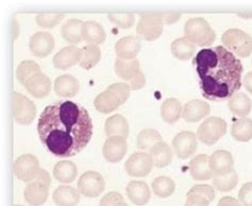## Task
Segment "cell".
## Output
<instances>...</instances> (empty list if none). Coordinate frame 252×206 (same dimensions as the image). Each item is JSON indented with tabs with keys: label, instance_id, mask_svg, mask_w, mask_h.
Wrapping results in <instances>:
<instances>
[{
	"label": "cell",
	"instance_id": "51",
	"mask_svg": "<svg viewBox=\"0 0 252 206\" xmlns=\"http://www.w3.org/2000/svg\"><path fill=\"white\" fill-rule=\"evenodd\" d=\"M244 86L245 88L250 92V94H252V71L248 72V74H246V76H245Z\"/></svg>",
	"mask_w": 252,
	"mask_h": 206
},
{
	"label": "cell",
	"instance_id": "49",
	"mask_svg": "<svg viewBox=\"0 0 252 206\" xmlns=\"http://www.w3.org/2000/svg\"><path fill=\"white\" fill-rule=\"evenodd\" d=\"M34 181H37L39 183H42V184L47 186V187H49V186L51 185V177H50L48 172L46 171V170H44V169H39L38 174H37Z\"/></svg>",
	"mask_w": 252,
	"mask_h": 206
},
{
	"label": "cell",
	"instance_id": "52",
	"mask_svg": "<svg viewBox=\"0 0 252 206\" xmlns=\"http://www.w3.org/2000/svg\"><path fill=\"white\" fill-rule=\"evenodd\" d=\"M114 206H130V205L126 203V202H124V201H122V202H118V203H116Z\"/></svg>",
	"mask_w": 252,
	"mask_h": 206
},
{
	"label": "cell",
	"instance_id": "36",
	"mask_svg": "<svg viewBox=\"0 0 252 206\" xmlns=\"http://www.w3.org/2000/svg\"><path fill=\"white\" fill-rule=\"evenodd\" d=\"M152 190L158 198H168L176 190V183L168 177H158L152 182Z\"/></svg>",
	"mask_w": 252,
	"mask_h": 206
},
{
	"label": "cell",
	"instance_id": "17",
	"mask_svg": "<svg viewBox=\"0 0 252 206\" xmlns=\"http://www.w3.org/2000/svg\"><path fill=\"white\" fill-rule=\"evenodd\" d=\"M141 51V41L136 36H125L115 45V52L119 59L131 61Z\"/></svg>",
	"mask_w": 252,
	"mask_h": 206
},
{
	"label": "cell",
	"instance_id": "12",
	"mask_svg": "<svg viewBox=\"0 0 252 206\" xmlns=\"http://www.w3.org/2000/svg\"><path fill=\"white\" fill-rule=\"evenodd\" d=\"M29 48L36 58H46L55 48V38L48 32H36L30 38Z\"/></svg>",
	"mask_w": 252,
	"mask_h": 206
},
{
	"label": "cell",
	"instance_id": "30",
	"mask_svg": "<svg viewBox=\"0 0 252 206\" xmlns=\"http://www.w3.org/2000/svg\"><path fill=\"white\" fill-rule=\"evenodd\" d=\"M105 31L100 24L94 21L84 23L83 27V41L88 45H99L105 41Z\"/></svg>",
	"mask_w": 252,
	"mask_h": 206
},
{
	"label": "cell",
	"instance_id": "15",
	"mask_svg": "<svg viewBox=\"0 0 252 206\" xmlns=\"http://www.w3.org/2000/svg\"><path fill=\"white\" fill-rule=\"evenodd\" d=\"M81 49L77 46L70 45L60 50L54 57V66L60 70H66L76 64L80 63Z\"/></svg>",
	"mask_w": 252,
	"mask_h": 206
},
{
	"label": "cell",
	"instance_id": "1",
	"mask_svg": "<svg viewBox=\"0 0 252 206\" xmlns=\"http://www.w3.org/2000/svg\"><path fill=\"white\" fill-rule=\"evenodd\" d=\"M41 143L58 157L80 153L93 136L92 118L83 106L72 101L48 105L37 122Z\"/></svg>",
	"mask_w": 252,
	"mask_h": 206
},
{
	"label": "cell",
	"instance_id": "40",
	"mask_svg": "<svg viewBox=\"0 0 252 206\" xmlns=\"http://www.w3.org/2000/svg\"><path fill=\"white\" fill-rule=\"evenodd\" d=\"M65 15L61 14V13H41V14L36 15L35 22L41 28L51 29L61 23Z\"/></svg>",
	"mask_w": 252,
	"mask_h": 206
},
{
	"label": "cell",
	"instance_id": "22",
	"mask_svg": "<svg viewBox=\"0 0 252 206\" xmlns=\"http://www.w3.org/2000/svg\"><path fill=\"white\" fill-rule=\"evenodd\" d=\"M122 104H124L122 99L109 88L99 94L94 101L95 109L102 114H109L116 111Z\"/></svg>",
	"mask_w": 252,
	"mask_h": 206
},
{
	"label": "cell",
	"instance_id": "33",
	"mask_svg": "<svg viewBox=\"0 0 252 206\" xmlns=\"http://www.w3.org/2000/svg\"><path fill=\"white\" fill-rule=\"evenodd\" d=\"M171 53L176 59L181 61H188L195 53V45L190 43L187 37H180L175 39L170 46Z\"/></svg>",
	"mask_w": 252,
	"mask_h": 206
},
{
	"label": "cell",
	"instance_id": "28",
	"mask_svg": "<svg viewBox=\"0 0 252 206\" xmlns=\"http://www.w3.org/2000/svg\"><path fill=\"white\" fill-rule=\"evenodd\" d=\"M228 108L233 114L245 118L250 114V112L252 110V101L246 94H244V92H235V94L229 99Z\"/></svg>",
	"mask_w": 252,
	"mask_h": 206
},
{
	"label": "cell",
	"instance_id": "5",
	"mask_svg": "<svg viewBox=\"0 0 252 206\" xmlns=\"http://www.w3.org/2000/svg\"><path fill=\"white\" fill-rule=\"evenodd\" d=\"M163 26L160 12L142 13L136 26V33L145 41L152 42L162 35Z\"/></svg>",
	"mask_w": 252,
	"mask_h": 206
},
{
	"label": "cell",
	"instance_id": "48",
	"mask_svg": "<svg viewBox=\"0 0 252 206\" xmlns=\"http://www.w3.org/2000/svg\"><path fill=\"white\" fill-rule=\"evenodd\" d=\"M146 84V78L143 72H141L140 75L135 77L133 80H131L130 82H128V85L130 86L131 90H138L143 88Z\"/></svg>",
	"mask_w": 252,
	"mask_h": 206
},
{
	"label": "cell",
	"instance_id": "27",
	"mask_svg": "<svg viewBox=\"0 0 252 206\" xmlns=\"http://www.w3.org/2000/svg\"><path fill=\"white\" fill-rule=\"evenodd\" d=\"M115 72L126 83L130 82L135 77L141 74V66L137 59L131 61H124V59H116L115 61Z\"/></svg>",
	"mask_w": 252,
	"mask_h": 206
},
{
	"label": "cell",
	"instance_id": "47",
	"mask_svg": "<svg viewBox=\"0 0 252 206\" xmlns=\"http://www.w3.org/2000/svg\"><path fill=\"white\" fill-rule=\"evenodd\" d=\"M163 24L165 25H172L177 23L181 18V13L178 12H160Z\"/></svg>",
	"mask_w": 252,
	"mask_h": 206
},
{
	"label": "cell",
	"instance_id": "26",
	"mask_svg": "<svg viewBox=\"0 0 252 206\" xmlns=\"http://www.w3.org/2000/svg\"><path fill=\"white\" fill-rule=\"evenodd\" d=\"M79 81L70 75L60 76L55 81V92L61 97H75L79 91Z\"/></svg>",
	"mask_w": 252,
	"mask_h": 206
},
{
	"label": "cell",
	"instance_id": "35",
	"mask_svg": "<svg viewBox=\"0 0 252 206\" xmlns=\"http://www.w3.org/2000/svg\"><path fill=\"white\" fill-rule=\"evenodd\" d=\"M101 59V50L97 45H85L81 49V59L79 65L84 69H91Z\"/></svg>",
	"mask_w": 252,
	"mask_h": 206
},
{
	"label": "cell",
	"instance_id": "45",
	"mask_svg": "<svg viewBox=\"0 0 252 206\" xmlns=\"http://www.w3.org/2000/svg\"><path fill=\"white\" fill-rule=\"evenodd\" d=\"M122 201H124V197L119 192L111 191L101 199L99 206H114L116 203Z\"/></svg>",
	"mask_w": 252,
	"mask_h": 206
},
{
	"label": "cell",
	"instance_id": "2",
	"mask_svg": "<svg viewBox=\"0 0 252 206\" xmlns=\"http://www.w3.org/2000/svg\"><path fill=\"white\" fill-rule=\"evenodd\" d=\"M194 64L203 97L209 100L231 98L242 88L243 64L223 46L201 49Z\"/></svg>",
	"mask_w": 252,
	"mask_h": 206
},
{
	"label": "cell",
	"instance_id": "20",
	"mask_svg": "<svg viewBox=\"0 0 252 206\" xmlns=\"http://www.w3.org/2000/svg\"><path fill=\"white\" fill-rule=\"evenodd\" d=\"M209 158L207 154H200L191 159L189 163V172L194 180L207 181L214 177L210 168Z\"/></svg>",
	"mask_w": 252,
	"mask_h": 206
},
{
	"label": "cell",
	"instance_id": "42",
	"mask_svg": "<svg viewBox=\"0 0 252 206\" xmlns=\"http://www.w3.org/2000/svg\"><path fill=\"white\" fill-rule=\"evenodd\" d=\"M188 195H199L202 196L204 198H207L210 202L214 200L215 198V190L213 188V186L208 185V184H198L191 187Z\"/></svg>",
	"mask_w": 252,
	"mask_h": 206
},
{
	"label": "cell",
	"instance_id": "25",
	"mask_svg": "<svg viewBox=\"0 0 252 206\" xmlns=\"http://www.w3.org/2000/svg\"><path fill=\"white\" fill-rule=\"evenodd\" d=\"M84 23L80 19L70 18L66 21L61 28L62 37L70 44H79L83 41Z\"/></svg>",
	"mask_w": 252,
	"mask_h": 206
},
{
	"label": "cell",
	"instance_id": "13",
	"mask_svg": "<svg viewBox=\"0 0 252 206\" xmlns=\"http://www.w3.org/2000/svg\"><path fill=\"white\" fill-rule=\"evenodd\" d=\"M128 145L124 137H108L102 148V155L110 163H118L125 157Z\"/></svg>",
	"mask_w": 252,
	"mask_h": 206
},
{
	"label": "cell",
	"instance_id": "3",
	"mask_svg": "<svg viewBox=\"0 0 252 206\" xmlns=\"http://www.w3.org/2000/svg\"><path fill=\"white\" fill-rule=\"evenodd\" d=\"M184 35L190 43L201 47L213 45L216 38L211 25L202 17L189 19L184 26Z\"/></svg>",
	"mask_w": 252,
	"mask_h": 206
},
{
	"label": "cell",
	"instance_id": "8",
	"mask_svg": "<svg viewBox=\"0 0 252 206\" xmlns=\"http://www.w3.org/2000/svg\"><path fill=\"white\" fill-rule=\"evenodd\" d=\"M77 187L80 195L88 198H97L103 192L105 182L99 172L86 171L79 178Z\"/></svg>",
	"mask_w": 252,
	"mask_h": 206
},
{
	"label": "cell",
	"instance_id": "10",
	"mask_svg": "<svg viewBox=\"0 0 252 206\" xmlns=\"http://www.w3.org/2000/svg\"><path fill=\"white\" fill-rule=\"evenodd\" d=\"M154 167V161L146 152H136L126 162V171L130 177H143L148 176Z\"/></svg>",
	"mask_w": 252,
	"mask_h": 206
},
{
	"label": "cell",
	"instance_id": "18",
	"mask_svg": "<svg viewBox=\"0 0 252 206\" xmlns=\"http://www.w3.org/2000/svg\"><path fill=\"white\" fill-rule=\"evenodd\" d=\"M49 196V187L37 181L30 182L25 188V200L31 206H42L47 201Z\"/></svg>",
	"mask_w": 252,
	"mask_h": 206
},
{
	"label": "cell",
	"instance_id": "4",
	"mask_svg": "<svg viewBox=\"0 0 252 206\" xmlns=\"http://www.w3.org/2000/svg\"><path fill=\"white\" fill-rule=\"evenodd\" d=\"M223 47L235 57L246 59L252 53V36L241 29H229L221 36Z\"/></svg>",
	"mask_w": 252,
	"mask_h": 206
},
{
	"label": "cell",
	"instance_id": "37",
	"mask_svg": "<svg viewBox=\"0 0 252 206\" xmlns=\"http://www.w3.org/2000/svg\"><path fill=\"white\" fill-rule=\"evenodd\" d=\"M162 142V135L155 129L142 130L137 135V148L141 150H150L158 143Z\"/></svg>",
	"mask_w": 252,
	"mask_h": 206
},
{
	"label": "cell",
	"instance_id": "16",
	"mask_svg": "<svg viewBox=\"0 0 252 206\" xmlns=\"http://www.w3.org/2000/svg\"><path fill=\"white\" fill-rule=\"evenodd\" d=\"M211 112V106L208 102L194 99V100L189 101L184 105L182 112V117L184 121L189 123H195L200 121L201 119L207 117Z\"/></svg>",
	"mask_w": 252,
	"mask_h": 206
},
{
	"label": "cell",
	"instance_id": "39",
	"mask_svg": "<svg viewBox=\"0 0 252 206\" xmlns=\"http://www.w3.org/2000/svg\"><path fill=\"white\" fill-rule=\"evenodd\" d=\"M238 183V176L235 170L224 176H214L213 184L215 188L221 192H227L233 190Z\"/></svg>",
	"mask_w": 252,
	"mask_h": 206
},
{
	"label": "cell",
	"instance_id": "43",
	"mask_svg": "<svg viewBox=\"0 0 252 206\" xmlns=\"http://www.w3.org/2000/svg\"><path fill=\"white\" fill-rule=\"evenodd\" d=\"M238 201L242 206H252V182H248L242 186L238 192Z\"/></svg>",
	"mask_w": 252,
	"mask_h": 206
},
{
	"label": "cell",
	"instance_id": "7",
	"mask_svg": "<svg viewBox=\"0 0 252 206\" xmlns=\"http://www.w3.org/2000/svg\"><path fill=\"white\" fill-rule=\"evenodd\" d=\"M12 103L13 116L17 123L26 125L34 120L36 116V106L29 98L15 91L13 92Z\"/></svg>",
	"mask_w": 252,
	"mask_h": 206
},
{
	"label": "cell",
	"instance_id": "53",
	"mask_svg": "<svg viewBox=\"0 0 252 206\" xmlns=\"http://www.w3.org/2000/svg\"><path fill=\"white\" fill-rule=\"evenodd\" d=\"M14 206H24V205H19V204H17V205H14Z\"/></svg>",
	"mask_w": 252,
	"mask_h": 206
},
{
	"label": "cell",
	"instance_id": "23",
	"mask_svg": "<svg viewBox=\"0 0 252 206\" xmlns=\"http://www.w3.org/2000/svg\"><path fill=\"white\" fill-rule=\"evenodd\" d=\"M52 200L57 206H77L80 202V192L71 186L61 185L54 191Z\"/></svg>",
	"mask_w": 252,
	"mask_h": 206
},
{
	"label": "cell",
	"instance_id": "41",
	"mask_svg": "<svg viewBox=\"0 0 252 206\" xmlns=\"http://www.w3.org/2000/svg\"><path fill=\"white\" fill-rule=\"evenodd\" d=\"M109 19L122 29H129L134 25L135 16L132 13H110Z\"/></svg>",
	"mask_w": 252,
	"mask_h": 206
},
{
	"label": "cell",
	"instance_id": "31",
	"mask_svg": "<svg viewBox=\"0 0 252 206\" xmlns=\"http://www.w3.org/2000/svg\"><path fill=\"white\" fill-rule=\"evenodd\" d=\"M78 169L75 163L70 161H61L54 167V177L60 183L68 184L76 180Z\"/></svg>",
	"mask_w": 252,
	"mask_h": 206
},
{
	"label": "cell",
	"instance_id": "24",
	"mask_svg": "<svg viewBox=\"0 0 252 206\" xmlns=\"http://www.w3.org/2000/svg\"><path fill=\"white\" fill-rule=\"evenodd\" d=\"M104 133L108 137H124L129 135V123L123 115H113L109 117L104 123Z\"/></svg>",
	"mask_w": 252,
	"mask_h": 206
},
{
	"label": "cell",
	"instance_id": "34",
	"mask_svg": "<svg viewBox=\"0 0 252 206\" xmlns=\"http://www.w3.org/2000/svg\"><path fill=\"white\" fill-rule=\"evenodd\" d=\"M231 135L235 141L247 143L252 139V120L249 118H241L231 127Z\"/></svg>",
	"mask_w": 252,
	"mask_h": 206
},
{
	"label": "cell",
	"instance_id": "6",
	"mask_svg": "<svg viewBox=\"0 0 252 206\" xmlns=\"http://www.w3.org/2000/svg\"><path fill=\"white\" fill-rule=\"evenodd\" d=\"M227 122L222 118L212 116L199 125L197 137L202 144L212 146L216 144L227 133Z\"/></svg>",
	"mask_w": 252,
	"mask_h": 206
},
{
	"label": "cell",
	"instance_id": "38",
	"mask_svg": "<svg viewBox=\"0 0 252 206\" xmlns=\"http://www.w3.org/2000/svg\"><path fill=\"white\" fill-rule=\"evenodd\" d=\"M37 74H41V67H39L37 63L33 61H23L17 66L16 78L18 82L24 86L29 79Z\"/></svg>",
	"mask_w": 252,
	"mask_h": 206
},
{
	"label": "cell",
	"instance_id": "44",
	"mask_svg": "<svg viewBox=\"0 0 252 206\" xmlns=\"http://www.w3.org/2000/svg\"><path fill=\"white\" fill-rule=\"evenodd\" d=\"M108 88L111 89L112 91H114L115 94L122 99V101L124 103L129 99L131 88L128 85V83H126V82L125 83H114V84L110 85Z\"/></svg>",
	"mask_w": 252,
	"mask_h": 206
},
{
	"label": "cell",
	"instance_id": "14",
	"mask_svg": "<svg viewBox=\"0 0 252 206\" xmlns=\"http://www.w3.org/2000/svg\"><path fill=\"white\" fill-rule=\"evenodd\" d=\"M210 168L214 176H224L234 170V159L229 151H215L209 158Z\"/></svg>",
	"mask_w": 252,
	"mask_h": 206
},
{
	"label": "cell",
	"instance_id": "29",
	"mask_svg": "<svg viewBox=\"0 0 252 206\" xmlns=\"http://www.w3.org/2000/svg\"><path fill=\"white\" fill-rule=\"evenodd\" d=\"M149 154L154 161V166H156L157 168L167 167L172 161V151L169 146L164 142L156 144L150 149Z\"/></svg>",
	"mask_w": 252,
	"mask_h": 206
},
{
	"label": "cell",
	"instance_id": "19",
	"mask_svg": "<svg viewBox=\"0 0 252 206\" xmlns=\"http://www.w3.org/2000/svg\"><path fill=\"white\" fill-rule=\"evenodd\" d=\"M126 191H127L129 200L137 206L146 205L150 201L151 191L149 189V186L143 181L129 182Z\"/></svg>",
	"mask_w": 252,
	"mask_h": 206
},
{
	"label": "cell",
	"instance_id": "32",
	"mask_svg": "<svg viewBox=\"0 0 252 206\" xmlns=\"http://www.w3.org/2000/svg\"><path fill=\"white\" fill-rule=\"evenodd\" d=\"M182 104L176 98L166 99L161 105L162 119L167 123L177 122L182 116Z\"/></svg>",
	"mask_w": 252,
	"mask_h": 206
},
{
	"label": "cell",
	"instance_id": "50",
	"mask_svg": "<svg viewBox=\"0 0 252 206\" xmlns=\"http://www.w3.org/2000/svg\"><path fill=\"white\" fill-rule=\"evenodd\" d=\"M217 206H242L240 201L236 200L235 198L232 197H223L221 198Z\"/></svg>",
	"mask_w": 252,
	"mask_h": 206
},
{
	"label": "cell",
	"instance_id": "9",
	"mask_svg": "<svg viewBox=\"0 0 252 206\" xmlns=\"http://www.w3.org/2000/svg\"><path fill=\"white\" fill-rule=\"evenodd\" d=\"M14 175L19 180L30 183L35 180L39 171V163L36 156L32 154H24L17 157L13 166Z\"/></svg>",
	"mask_w": 252,
	"mask_h": 206
},
{
	"label": "cell",
	"instance_id": "21",
	"mask_svg": "<svg viewBox=\"0 0 252 206\" xmlns=\"http://www.w3.org/2000/svg\"><path fill=\"white\" fill-rule=\"evenodd\" d=\"M25 88L29 94L37 99L45 98L48 96L51 89V81L50 79L44 74H37L29 79L27 83L25 84Z\"/></svg>",
	"mask_w": 252,
	"mask_h": 206
},
{
	"label": "cell",
	"instance_id": "11",
	"mask_svg": "<svg viewBox=\"0 0 252 206\" xmlns=\"http://www.w3.org/2000/svg\"><path fill=\"white\" fill-rule=\"evenodd\" d=\"M172 147L180 159H187L195 153L197 149V136L190 131H183L172 139Z\"/></svg>",
	"mask_w": 252,
	"mask_h": 206
},
{
	"label": "cell",
	"instance_id": "46",
	"mask_svg": "<svg viewBox=\"0 0 252 206\" xmlns=\"http://www.w3.org/2000/svg\"><path fill=\"white\" fill-rule=\"evenodd\" d=\"M184 206H210V201L202 196L188 195L187 202H185Z\"/></svg>",
	"mask_w": 252,
	"mask_h": 206
}]
</instances>
